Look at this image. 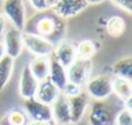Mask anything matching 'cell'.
<instances>
[{
  "label": "cell",
  "mask_w": 132,
  "mask_h": 125,
  "mask_svg": "<svg viewBox=\"0 0 132 125\" xmlns=\"http://www.w3.org/2000/svg\"><path fill=\"white\" fill-rule=\"evenodd\" d=\"M113 75L131 81L132 78V57H124L113 65Z\"/></svg>",
  "instance_id": "ac0fdd59"
},
{
  "label": "cell",
  "mask_w": 132,
  "mask_h": 125,
  "mask_svg": "<svg viewBox=\"0 0 132 125\" xmlns=\"http://www.w3.org/2000/svg\"><path fill=\"white\" fill-rule=\"evenodd\" d=\"M29 117L25 113V111L20 108H14L9 111L2 120V125H27Z\"/></svg>",
  "instance_id": "ffe728a7"
},
{
  "label": "cell",
  "mask_w": 132,
  "mask_h": 125,
  "mask_svg": "<svg viewBox=\"0 0 132 125\" xmlns=\"http://www.w3.org/2000/svg\"><path fill=\"white\" fill-rule=\"evenodd\" d=\"M115 125H132V116H131V108H122L117 117H115Z\"/></svg>",
  "instance_id": "603a6c76"
},
{
  "label": "cell",
  "mask_w": 132,
  "mask_h": 125,
  "mask_svg": "<svg viewBox=\"0 0 132 125\" xmlns=\"http://www.w3.org/2000/svg\"><path fill=\"white\" fill-rule=\"evenodd\" d=\"M3 12L5 17L12 22L14 28L22 32L26 23V12H25L23 0H4Z\"/></svg>",
  "instance_id": "277c9868"
},
{
  "label": "cell",
  "mask_w": 132,
  "mask_h": 125,
  "mask_svg": "<svg viewBox=\"0 0 132 125\" xmlns=\"http://www.w3.org/2000/svg\"><path fill=\"white\" fill-rule=\"evenodd\" d=\"M51 107H52V121L56 125H70L71 124L69 102H68V98L62 93H60V95L51 104Z\"/></svg>",
  "instance_id": "ba28073f"
},
{
  "label": "cell",
  "mask_w": 132,
  "mask_h": 125,
  "mask_svg": "<svg viewBox=\"0 0 132 125\" xmlns=\"http://www.w3.org/2000/svg\"><path fill=\"white\" fill-rule=\"evenodd\" d=\"M7 30V22H5V17L0 13V35H3Z\"/></svg>",
  "instance_id": "4316f807"
},
{
  "label": "cell",
  "mask_w": 132,
  "mask_h": 125,
  "mask_svg": "<svg viewBox=\"0 0 132 125\" xmlns=\"http://www.w3.org/2000/svg\"><path fill=\"white\" fill-rule=\"evenodd\" d=\"M68 102H69V108H70L71 124H78L83 119L84 112L87 107L89 106V95L87 94V92L82 90L79 94L68 98Z\"/></svg>",
  "instance_id": "30bf717a"
},
{
  "label": "cell",
  "mask_w": 132,
  "mask_h": 125,
  "mask_svg": "<svg viewBox=\"0 0 132 125\" xmlns=\"http://www.w3.org/2000/svg\"><path fill=\"white\" fill-rule=\"evenodd\" d=\"M29 69L38 81H42L49 75V59L47 57H35L30 63Z\"/></svg>",
  "instance_id": "2e32d148"
},
{
  "label": "cell",
  "mask_w": 132,
  "mask_h": 125,
  "mask_svg": "<svg viewBox=\"0 0 132 125\" xmlns=\"http://www.w3.org/2000/svg\"><path fill=\"white\" fill-rule=\"evenodd\" d=\"M92 69H93V65H92L91 59H83V58L77 57L75 61L66 69L68 80L70 83L83 88L91 79Z\"/></svg>",
  "instance_id": "7a4b0ae2"
},
{
  "label": "cell",
  "mask_w": 132,
  "mask_h": 125,
  "mask_svg": "<svg viewBox=\"0 0 132 125\" xmlns=\"http://www.w3.org/2000/svg\"><path fill=\"white\" fill-rule=\"evenodd\" d=\"M58 2V0H47V4H48V8H52L56 3Z\"/></svg>",
  "instance_id": "4dcf8cb0"
},
{
  "label": "cell",
  "mask_w": 132,
  "mask_h": 125,
  "mask_svg": "<svg viewBox=\"0 0 132 125\" xmlns=\"http://www.w3.org/2000/svg\"><path fill=\"white\" fill-rule=\"evenodd\" d=\"M13 66H14V59L9 55H4L0 59V90H3L12 76L13 72Z\"/></svg>",
  "instance_id": "d6986e66"
},
{
  "label": "cell",
  "mask_w": 132,
  "mask_h": 125,
  "mask_svg": "<svg viewBox=\"0 0 132 125\" xmlns=\"http://www.w3.org/2000/svg\"><path fill=\"white\" fill-rule=\"evenodd\" d=\"M60 93L61 92L58 90V88L49 80V78H47V79L39 81L36 94H35L34 98H36L38 101H40L45 104H52L57 99Z\"/></svg>",
  "instance_id": "5bb4252c"
},
{
  "label": "cell",
  "mask_w": 132,
  "mask_h": 125,
  "mask_svg": "<svg viewBox=\"0 0 132 125\" xmlns=\"http://www.w3.org/2000/svg\"><path fill=\"white\" fill-rule=\"evenodd\" d=\"M111 2L123 11H126L127 13L132 12V0H111Z\"/></svg>",
  "instance_id": "d4e9b609"
},
{
  "label": "cell",
  "mask_w": 132,
  "mask_h": 125,
  "mask_svg": "<svg viewBox=\"0 0 132 125\" xmlns=\"http://www.w3.org/2000/svg\"><path fill=\"white\" fill-rule=\"evenodd\" d=\"M111 84H113V81H111L110 76L100 75V76H96V78L88 80V83L86 84V92L89 97H92L97 101H102L111 95V93H113Z\"/></svg>",
  "instance_id": "3957f363"
},
{
  "label": "cell",
  "mask_w": 132,
  "mask_h": 125,
  "mask_svg": "<svg viewBox=\"0 0 132 125\" xmlns=\"http://www.w3.org/2000/svg\"><path fill=\"white\" fill-rule=\"evenodd\" d=\"M48 78L58 88L60 92L63 89V86L68 84V81H69L68 80V72H66V69L54 58L53 54L49 55V75H48Z\"/></svg>",
  "instance_id": "9a60e30c"
},
{
  "label": "cell",
  "mask_w": 132,
  "mask_h": 125,
  "mask_svg": "<svg viewBox=\"0 0 132 125\" xmlns=\"http://www.w3.org/2000/svg\"><path fill=\"white\" fill-rule=\"evenodd\" d=\"M106 31L113 37H119L126 31V22L119 16H113L106 21Z\"/></svg>",
  "instance_id": "44dd1931"
},
{
  "label": "cell",
  "mask_w": 132,
  "mask_h": 125,
  "mask_svg": "<svg viewBox=\"0 0 132 125\" xmlns=\"http://www.w3.org/2000/svg\"><path fill=\"white\" fill-rule=\"evenodd\" d=\"M52 54L65 69H68L77 58V45L69 40H61Z\"/></svg>",
  "instance_id": "8fae6325"
},
{
  "label": "cell",
  "mask_w": 132,
  "mask_h": 125,
  "mask_svg": "<svg viewBox=\"0 0 132 125\" xmlns=\"http://www.w3.org/2000/svg\"><path fill=\"white\" fill-rule=\"evenodd\" d=\"M27 125H53L52 121H31Z\"/></svg>",
  "instance_id": "83f0119b"
},
{
  "label": "cell",
  "mask_w": 132,
  "mask_h": 125,
  "mask_svg": "<svg viewBox=\"0 0 132 125\" xmlns=\"http://www.w3.org/2000/svg\"><path fill=\"white\" fill-rule=\"evenodd\" d=\"M4 49H5V54L12 57L13 59L20 57L22 48H23V43H22V32L18 31L14 27H11L8 30H5L4 32Z\"/></svg>",
  "instance_id": "9c48e42d"
},
{
  "label": "cell",
  "mask_w": 132,
  "mask_h": 125,
  "mask_svg": "<svg viewBox=\"0 0 132 125\" xmlns=\"http://www.w3.org/2000/svg\"><path fill=\"white\" fill-rule=\"evenodd\" d=\"M22 43L36 57H49L54 49V44L49 40L29 32H22Z\"/></svg>",
  "instance_id": "5b68a950"
},
{
  "label": "cell",
  "mask_w": 132,
  "mask_h": 125,
  "mask_svg": "<svg viewBox=\"0 0 132 125\" xmlns=\"http://www.w3.org/2000/svg\"><path fill=\"white\" fill-rule=\"evenodd\" d=\"M65 28V21L49 8L38 12L29 21H26L23 32L42 36L53 43V40H60L62 37Z\"/></svg>",
  "instance_id": "6da1fadb"
},
{
  "label": "cell",
  "mask_w": 132,
  "mask_h": 125,
  "mask_svg": "<svg viewBox=\"0 0 132 125\" xmlns=\"http://www.w3.org/2000/svg\"><path fill=\"white\" fill-rule=\"evenodd\" d=\"M113 120V113L104 102L98 101L91 106L89 125H111Z\"/></svg>",
  "instance_id": "4fadbf2b"
},
{
  "label": "cell",
  "mask_w": 132,
  "mask_h": 125,
  "mask_svg": "<svg viewBox=\"0 0 132 125\" xmlns=\"http://www.w3.org/2000/svg\"><path fill=\"white\" fill-rule=\"evenodd\" d=\"M38 84H39V81L31 74L29 65H25L22 69V72H21V78H20V88H18L20 95L25 99L34 98L36 94Z\"/></svg>",
  "instance_id": "7c38bea8"
},
{
  "label": "cell",
  "mask_w": 132,
  "mask_h": 125,
  "mask_svg": "<svg viewBox=\"0 0 132 125\" xmlns=\"http://www.w3.org/2000/svg\"><path fill=\"white\" fill-rule=\"evenodd\" d=\"M82 90H83V89H82V86L75 85V84H73V83L68 81V84H66V85L63 86V89L61 90V93H62L66 98H70V97H74V95L79 94Z\"/></svg>",
  "instance_id": "cb8c5ba5"
},
{
  "label": "cell",
  "mask_w": 132,
  "mask_h": 125,
  "mask_svg": "<svg viewBox=\"0 0 132 125\" xmlns=\"http://www.w3.org/2000/svg\"><path fill=\"white\" fill-rule=\"evenodd\" d=\"M88 7L86 0H58V2L51 8L58 17L62 20L71 18L83 12Z\"/></svg>",
  "instance_id": "52a82bcc"
},
{
  "label": "cell",
  "mask_w": 132,
  "mask_h": 125,
  "mask_svg": "<svg viewBox=\"0 0 132 125\" xmlns=\"http://www.w3.org/2000/svg\"><path fill=\"white\" fill-rule=\"evenodd\" d=\"M4 55H5V49H4V45H3V43L0 41V59H2Z\"/></svg>",
  "instance_id": "f1b7e54d"
},
{
  "label": "cell",
  "mask_w": 132,
  "mask_h": 125,
  "mask_svg": "<svg viewBox=\"0 0 132 125\" xmlns=\"http://www.w3.org/2000/svg\"><path fill=\"white\" fill-rule=\"evenodd\" d=\"M97 52V45L92 40H83L77 45V57L83 59H92Z\"/></svg>",
  "instance_id": "7402d4cb"
},
{
  "label": "cell",
  "mask_w": 132,
  "mask_h": 125,
  "mask_svg": "<svg viewBox=\"0 0 132 125\" xmlns=\"http://www.w3.org/2000/svg\"><path fill=\"white\" fill-rule=\"evenodd\" d=\"M113 93L124 103L131 101L132 97V86H131V81L126 80V79H120L117 78L115 80H113Z\"/></svg>",
  "instance_id": "e0dca14e"
},
{
  "label": "cell",
  "mask_w": 132,
  "mask_h": 125,
  "mask_svg": "<svg viewBox=\"0 0 132 125\" xmlns=\"http://www.w3.org/2000/svg\"><path fill=\"white\" fill-rule=\"evenodd\" d=\"M30 3H31V5H32L38 12L49 9V8H48V4H47V0H30Z\"/></svg>",
  "instance_id": "484cf974"
},
{
  "label": "cell",
  "mask_w": 132,
  "mask_h": 125,
  "mask_svg": "<svg viewBox=\"0 0 132 125\" xmlns=\"http://www.w3.org/2000/svg\"><path fill=\"white\" fill-rule=\"evenodd\" d=\"M23 110L31 121H52V107L36 98H29L23 102ZM53 122V121H52Z\"/></svg>",
  "instance_id": "8992f818"
},
{
  "label": "cell",
  "mask_w": 132,
  "mask_h": 125,
  "mask_svg": "<svg viewBox=\"0 0 132 125\" xmlns=\"http://www.w3.org/2000/svg\"><path fill=\"white\" fill-rule=\"evenodd\" d=\"M86 2H87L88 5H89V4H100V3L105 2V0H86Z\"/></svg>",
  "instance_id": "f546056e"
}]
</instances>
